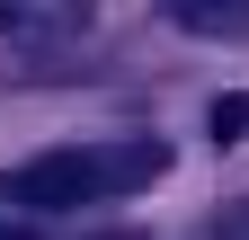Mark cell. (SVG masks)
Listing matches in <instances>:
<instances>
[{
	"label": "cell",
	"mask_w": 249,
	"mask_h": 240,
	"mask_svg": "<svg viewBox=\"0 0 249 240\" xmlns=\"http://www.w3.org/2000/svg\"><path fill=\"white\" fill-rule=\"evenodd\" d=\"M160 178V142H71V152H36L18 169V205L36 214H80V205L134 196Z\"/></svg>",
	"instance_id": "obj_1"
},
{
	"label": "cell",
	"mask_w": 249,
	"mask_h": 240,
	"mask_svg": "<svg viewBox=\"0 0 249 240\" xmlns=\"http://www.w3.org/2000/svg\"><path fill=\"white\" fill-rule=\"evenodd\" d=\"M169 27H187V36H249V0H169Z\"/></svg>",
	"instance_id": "obj_2"
},
{
	"label": "cell",
	"mask_w": 249,
	"mask_h": 240,
	"mask_svg": "<svg viewBox=\"0 0 249 240\" xmlns=\"http://www.w3.org/2000/svg\"><path fill=\"white\" fill-rule=\"evenodd\" d=\"M205 125H213V142H240V134H249V89L213 98V116H205Z\"/></svg>",
	"instance_id": "obj_3"
},
{
	"label": "cell",
	"mask_w": 249,
	"mask_h": 240,
	"mask_svg": "<svg viewBox=\"0 0 249 240\" xmlns=\"http://www.w3.org/2000/svg\"><path fill=\"white\" fill-rule=\"evenodd\" d=\"M0 240H36V231H27V223H0Z\"/></svg>",
	"instance_id": "obj_4"
}]
</instances>
